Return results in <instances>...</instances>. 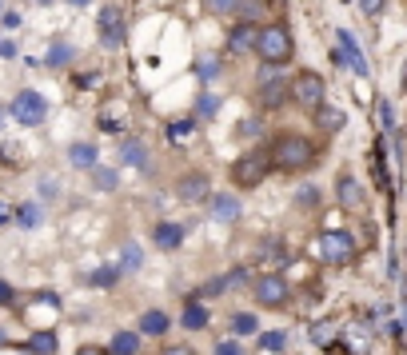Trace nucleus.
I'll return each mask as SVG.
<instances>
[{
	"label": "nucleus",
	"instance_id": "nucleus-1",
	"mask_svg": "<svg viewBox=\"0 0 407 355\" xmlns=\"http://www.w3.org/2000/svg\"><path fill=\"white\" fill-rule=\"evenodd\" d=\"M272 168H280V172H304V168H312V160H316V148H312V140L300 132H284L272 140Z\"/></svg>",
	"mask_w": 407,
	"mask_h": 355
},
{
	"label": "nucleus",
	"instance_id": "nucleus-2",
	"mask_svg": "<svg viewBox=\"0 0 407 355\" xmlns=\"http://www.w3.org/2000/svg\"><path fill=\"white\" fill-rule=\"evenodd\" d=\"M255 52H260V60L264 64H287L295 56V44H292V32L284 28V24H268V28H260V41H255Z\"/></svg>",
	"mask_w": 407,
	"mask_h": 355
},
{
	"label": "nucleus",
	"instance_id": "nucleus-3",
	"mask_svg": "<svg viewBox=\"0 0 407 355\" xmlns=\"http://www.w3.org/2000/svg\"><path fill=\"white\" fill-rule=\"evenodd\" d=\"M268 172H272V152L255 148V152H248V156H240V160H236L232 180H236V188H260Z\"/></svg>",
	"mask_w": 407,
	"mask_h": 355
},
{
	"label": "nucleus",
	"instance_id": "nucleus-4",
	"mask_svg": "<svg viewBox=\"0 0 407 355\" xmlns=\"http://www.w3.org/2000/svg\"><path fill=\"white\" fill-rule=\"evenodd\" d=\"M9 112H12V120H16V124L36 128V124H44V116H48V100H44L41 92L24 88V92H16V100L9 104Z\"/></svg>",
	"mask_w": 407,
	"mask_h": 355
},
{
	"label": "nucleus",
	"instance_id": "nucleus-5",
	"mask_svg": "<svg viewBox=\"0 0 407 355\" xmlns=\"http://www.w3.org/2000/svg\"><path fill=\"white\" fill-rule=\"evenodd\" d=\"M292 100L304 112H316L319 104H324V76H316V72H300V76L292 80Z\"/></svg>",
	"mask_w": 407,
	"mask_h": 355
},
{
	"label": "nucleus",
	"instance_id": "nucleus-6",
	"mask_svg": "<svg viewBox=\"0 0 407 355\" xmlns=\"http://www.w3.org/2000/svg\"><path fill=\"white\" fill-rule=\"evenodd\" d=\"M255 300L260 307H284L287 304V280L280 272H268L255 280Z\"/></svg>",
	"mask_w": 407,
	"mask_h": 355
},
{
	"label": "nucleus",
	"instance_id": "nucleus-7",
	"mask_svg": "<svg viewBox=\"0 0 407 355\" xmlns=\"http://www.w3.org/2000/svg\"><path fill=\"white\" fill-rule=\"evenodd\" d=\"M319 244H324V255L332 267H344L352 264V255H356V244H352V235L347 232H324L319 235Z\"/></svg>",
	"mask_w": 407,
	"mask_h": 355
},
{
	"label": "nucleus",
	"instance_id": "nucleus-8",
	"mask_svg": "<svg viewBox=\"0 0 407 355\" xmlns=\"http://www.w3.org/2000/svg\"><path fill=\"white\" fill-rule=\"evenodd\" d=\"M100 44L104 48H120L124 44V12L116 9V4H108V9H100Z\"/></svg>",
	"mask_w": 407,
	"mask_h": 355
},
{
	"label": "nucleus",
	"instance_id": "nucleus-9",
	"mask_svg": "<svg viewBox=\"0 0 407 355\" xmlns=\"http://www.w3.org/2000/svg\"><path fill=\"white\" fill-rule=\"evenodd\" d=\"M336 44H339V48H336V60L344 64V68H352L356 76H367V60L359 56V44H356V36L339 28V32H336Z\"/></svg>",
	"mask_w": 407,
	"mask_h": 355
},
{
	"label": "nucleus",
	"instance_id": "nucleus-10",
	"mask_svg": "<svg viewBox=\"0 0 407 355\" xmlns=\"http://www.w3.org/2000/svg\"><path fill=\"white\" fill-rule=\"evenodd\" d=\"M336 196H339V203H344V208H352V212H364V208H367L364 188L356 184V176H347V172H339V180H336Z\"/></svg>",
	"mask_w": 407,
	"mask_h": 355
},
{
	"label": "nucleus",
	"instance_id": "nucleus-11",
	"mask_svg": "<svg viewBox=\"0 0 407 355\" xmlns=\"http://www.w3.org/2000/svg\"><path fill=\"white\" fill-rule=\"evenodd\" d=\"M176 192H180L184 203H200L204 196H208V176H204V172H188L180 184H176Z\"/></svg>",
	"mask_w": 407,
	"mask_h": 355
},
{
	"label": "nucleus",
	"instance_id": "nucleus-12",
	"mask_svg": "<svg viewBox=\"0 0 407 355\" xmlns=\"http://www.w3.org/2000/svg\"><path fill=\"white\" fill-rule=\"evenodd\" d=\"M312 120H316L319 132L332 136V132H339V128L347 124V112H344V108H332V104H319V108L312 112Z\"/></svg>",
	"mask_w": 407,
	"mask_h": 355
},
{
	"label": "nucleus",
	"instance_id": "nucleus-13",
	"mask_svg": "<svg viewBox=\"0 0 407 355\" xmlns=\"http://www.w3.org/2000/svg\"><path fill=\"white\" fill-rule=\"evenodd\" d=\"M152 244L164 248V252H172V248L184 244V228H180V223H168V220L156 223V228H152Z\"/></svg>",
	"mask_w": 407,
	"mask_h": 355
},
{
	"label": "nucleus",
	"instance_id": "nucleus-14",
	"mask_svg": "<svg viewBox=\"0 0 407 355\" xmlns=\"http://www.w3.org/2000/svg\"><path fill=\"white\" fill-rule=\"evenodd\" d=\"M212 220H220V223L240 220V203H236V196H216L212 200Z\"/></svg>",
	"mask_w": 407,
	"mask_h": 355
},
{
	"label": "nucleus",
	"instance_id": "nucleus-15",
	"mask_svg": "<svg viewBox=\"0 0 407 355\" xmlns=\"http://www.w3.org/2000/svg\"><path fill=\"white\" fill-rule=\"evenodd\" d=\"M255 41H260V32H255L252 24H240V28H232V36H228V48L248 52V48H255Z\"/></svg>",
	"mask_w": 407,
	"mask_h": 355
},
{
	"label": "nucleus",
	"instance_id": "nucleus-16",
	"mask_svg": "<svg viewBox=\"0 0 407 355\" xmlns=\"http://www.w3.org/2000/svg\"><path fill=\"white\" fill-rule=\"evenodd\" d=\"M68 160H72V168H80V172L96 168V144H72V148H68Z\"/></svg>",
	"mask_w": 407,
	"mask_h": 355
},
{
	"label": "nucleus",
	"instance_id": "nucleus-17",
	"mask_svg": "<svg viewBox=\"0 0 407 355\" xmlns=\"http://www.w3.org/2000/svg\"><path fill=\"white\" fill-rule=\"evenodd\" d=\"M184 327H188V332H200V327H208V312H204L200 300H192V304L184 307Z\"/></svg>",
	"mask_w": 407,
	"mask_h": 355
},
{
	"label": "nucleus",
	"instance_id": "nucleus-18",
	"mask_svg": "<svg viewBox=\"0 0 407 355\" xmlns=\"http://www.w3.org/2000/svg\"><path fill=\"white\" fill-rule=\"evenodd\" d=\"M120 160H124V164H136V168H148V152H144V144H140V140H124Z\"/></svg>",
	"mask_w": 407,
	"mask_h": 355
},
{
	"label": "nucleus",
	"instance_id": "nucleus-19",
	"mask_svg": "<svg viewBox=\"0 0 407 355\" xmlns=\"http://www.w3.org/2000/svg\"><path fill=\"white\" fill-rule=\"evenodd\" d=\"M236 9H240V24H255L268 12V0H240Z\"/></svg>",
	"mask_w": 407,
	"mask_h": 355
},
{
	"label": "nucleus",
	"instance_id": "nucleus-20",
	"mask_svg": "<svg viewBox=\"0 0 407 355\" xmlns=\"http://www.w3.org/2000/svg\"><path fill=\"white\" fill-rule=\"evenodd\" d=\"M28 351L32 355H52V351H56V332H32Z\"/></svg>",
	"mask_w": 407,
	"mask_h": 355
},
{
	"label": "nucleus",
	"instance_id": "nucleus-21",
	"mask_svg": "<svg viewBox=\"0 0 407 355\" xmlns=\"http://www.w3.org/2000/svg\"><path fill=\"white\" fill-rule=\"evenodd\" d=\"M192 132H196L192 120H172V124H168V144H176V148H180V144L192 140Z\"/></svg>",
	"mask_w": 407,
	"mask_h": 355
},
{
	"label": "nucleus",
	"instance_id": "nucleus-22",
	"mask_svg": "<svg viewBox=\"0 0 407 355\" xmlns=\"http://www.w3.org/2000/svg\"><path fill=\"white\" fill-rule=\"evenodd\" d=\"M140 332L144 335H164V332H168V315H164V312H148L140 319Z\"/></svg>",
	"mask_w": 407,
	"mask_h": 355
},
{
	"label": "nucleus",
	"instance_id": "nucleus-23",
	"mask_svg": "<svg viewBox=\"0 0 407 355\" xmlns=\"http://www.w3.org/2000/svg\"><path fill=\"white\" fill-rule=\"evenodd\" d=\"M364 327H347L344 332V351H352V355H367V344H364Z\"/></svg>",
	"mask_w": 407,
	"mask_h": 355
},
{
	"label": "nucleus",
	"instance_id": "nucleus-24",
	"mask_svg": "<svg viewBox=\"0 0 407 355\" xmlns=\"http://www.w3.org/2000/svg\"><path fill=\"white\" fill-rule=\"evenodd\" d=\"M232 332L236 335H255L260 332V319H255L252 312H240V315H232Z\"/></svg>",
	"mask_w": 407,
	"mask_h": 355
},
{
	"label": "nucleus",
	"instance_id": "nucleus-25",
	"mask_svg": "<svg viewBox=\"0 0 407 355\" xmlns=\"http://www.w3.org/2000/svg\"><path fill=\"white\" fill-rule=\"evenodd\" d=\"M136 347H140V339H136L132 332H116L112 335V351L116 355H136Z\"/></svg>",
	"mask_w": 407,
	"mask_h": 355
},
{
	"label": "nucleus",
	"instance_id": "nucleus-26",
	"mask_svg": "<svg viewBox=\"0 0 407 355\" xmlns=\"http://www.w3.org/2000/svg\"><path fill=\"white\" fill-rule=\"evenodd\" d=\"M307 335H312V344H319V347H336V324H316Z\"/></svg>",
	"mask_w": 407,
	"mask_h": 355
},
{
	"label": "nucleus",
	"instance_id": "nucleus-27",
	"mask_svg": "<svg viewBox=\"0 0 407 355\" xmlns=\"http://www.w3.org/2000/svg\"><path fill=\"white\" fill-rule=\"evenodd\" d=\"M216 112H220V96H212V92H204L200 100H196V116H200V120H212Z\"/></svg>",
	"mask_w": 407,
	"mask_h": 355
},
{
	"label": "nucleus",
	"instance_id": "nucleus-28",
	"mask_svg": "<svg viewBox=\"0 0 407 355\" xmlns=\"http://www.w3.org/2000/svg\"><path fill=\"white\" fill-rule=\"evenodd\" d=\"M371 168H376V184L387 192V164H384V144L376 140V148H371Z\"/></svg>",
	"mask_w": 407,
	"mask_h": 355
},
{
	"label": "nucleus",
	"instance_id": "nucleus-29",
	"mask_svg": "<svg viewBox=\"0 0 407 355\" xmlns=\"http://www.w3.org/2000/svg\"><path fill=\"white\" fill-rule=\"evenodd\" d=\"M100 128H108V132L124 128V112H116V104H108V112H100Z\"/></svg>",
	"mask_w": 407,
	"mask_h": 355
},
{
	"label": "nucleus",
	"instance_id": "nucleus-30",
	"mask_svg": "<svg viewBox=\"0 0 407 355\" xmlns=\"http://www.w3.org/2000/svg\"><path fill=\"white\" fill-rule=\"evenodd\" d=\"M260 347H264V351H284L287 335L284 332H264V335H260Z\"/></svg>",
	"mask_w": 407,
	"mask_h": 355
},
{
	"label": "nucleus",
	"instance_id": "nucleus-31",
	"mask_svg": "<svg viewBox=\"0 0 407 355\" xmlns=\"http://www.w3.org/2000/svg\"><path fill=\"white\" fill-rule=\"evenodd\" d=\"M196 72H200V80H216V76H220V60H216V56H204V60L196 64Z\"/></svg>",
	"mask_w": 407,
	"mask_h": 355
},
{
	"label": "nucleus",
	"instance_id": "nucleus-32",
	"mask_svg": "<svg viewBox=\"0 0 407 355\" xmlns=\"http://www.w3.org/2000/svg\"><path fill=\"white\" fill-rule=\"evenodd\" d=\"M72 60V48L68 44H52V52H48V64L52 68H60V64H68Z\"/></svg>",
	"mask_w": 407,
	"mask_h": 355
},
{
	"label": "nucleus",
	"instance_id": "nucleus-33",
	"mask_svg": "<svg viewBox=\"0 0 407 355\" xmlns=\"http://www.w3.org/2000/svg\"><path fill=\"white\" fill-rule=\"evenodd\" d=\"M16 220H21L24 228H36V223H41V208H36V203H24L21 212H16Z\"/></svg>",
	"mask_w": 407,
	"mask_h": 355
},
{
	"label": "nucleus",
	"instance_id": "nucleus-34",
	"mask_svg": "<svg viewBox=\"0 0 407 355\" xmlns=\"http://www.w3.org/2000/svg\"><path fill=\"white\" fill-rule=\"evenodd\" d=\"M140 260H144L140 248H136V244H124V272H136V267H140Z\"/></svg>",
	"mask_w": 407,
	"mask_h": 355
},
{
	"label": "nucleus",
	"instance_id": "nucleus-35",
	"mask_svg": "<svg viewBox=\"0 0 407 355\" xmlns=\"http://www.w3.org/2000/svg\"><path fill=\"white\" fill-rule=\"evenodd\" d=\"M359 12H364L367 21H376L379 12H384V0H359Z\"/></svg>",
	"mask_w": 407,
	"mask_h": 355
},
{
	"label": "nucleus",
	"instance_id": "nucleus-36",
	"mask_svg": "<svg viewBox=\"0 0 407 355\" xmlns=\"http://www.w3.org/2000/svg\"><path fill=\"white\" fill-rule=\"evenodd\" d=\"M236 4H240V0H204V9L216 12V16H220V12H232Z\"/></svg>",
	"mask_w": 407,
	"mask_h": 355
},
{
	"label": "nucleus",
	"instance_id": "nucleus-37",
	"mask_svg": "<svg viewBox=\"0 0 407 355\" xmlns=\"http://www.w3.org/2000/svg\"><path fill=\"white\" fill-rule=\"evenodd\" d=\"M216 355H244V347L236 344V339H220V344H216Z\"/></svg>",
	"mask_w": 407,
	"mask_h": 355
},
{
	"label": "nucleus",
	"instance_id": "nucleus-38",
	"mask_svg": "<svg viewBox=\"0 0 407 355\" xmlns=\"http://www.w3.org/2000/svg\"><path fill=\"white\" fill-rule=\"evenodd\" d=\"M116 275H120V267H104V272H96L92 275V284H100V287H108L116 280Z\"/></svg>",
	"mask_w": 407,
	"mask_h": 355
},
{
	"label": "nucleus",
	"instance_id": "nucleus-39",
	"mask_svg": "<svg viewBox=\"0 0 407 355\" xmlns=\"http://www.w3.org/2000/svg\"><path fill=\"white\" fill-rule=\"evenodd\" d=\"M295 200H300V208H316V203H319V192H316V188H304Z\"/></svg>",
	"mask_w": 407,
	"mask_h": 355
},
{
	"label": "nucleus",
	"instance_id": "nucleus-40",
	"mask_svg": "<svg viewBox=\"0 0 407 355\" xmlns=\"http://www.w3.org/2000/svg\"><path fill=\"white\" fill-rule=\"evenodd\" d=\"M96 188H116V176L108 168H96Z\"/></svg>",
	"mask_w": 407,
	"mask_h": 355
},
{
	"label": "nucleus",
	"instance_id": "nucleus-41",
	"mask_svg": "<svg viewBox=\"0 0 407 355\" xmlns=\"http://www.w3.org/2000/svg\"><path fill=\"white\" fill-rule=\"evenodd\" d=\"M160 355H196V351H192L188 344H172V347H164Z\"/></svg>",
	"mask_w": 407,
	"mask_h": 355
},
{
	"label": "nucleus",
	"instance_id": "nucleus-42",
	"mask_svg": "<svg viewBox=\"0 0 407 355\" xmlns=\"http://www.w3.org/2000/svg\"><path fill=\"white\" fill-rule=\"evenodd\" d=\"M9 300H12V287L4 284V280H0V304H9Z\"/></svg>",
	"mask_w": 407,
	"mask_h": 355
},
{
	"label": "nucleus",
	"instance_id": "nucleus-43",
	"mask_svg": "<svg viewBox=\"0 0 407 355\" xmlns=\"http://www.w3.org/2000/svg\"><path fill=\"white\" fill-rule=\"evenodd\" d=\"M76 355H104V351H100V347H80Z\"/></svg>",
	"mask_w": 407,
	"mask_h": 355
},
{
	"label": "nucleus",
	"instance_id": "nucleus-44",
	"mask_svg": "<svg viewBox=\"0 0 407 355\" xmlns=\"http://www.w3.org/2000/svg\"><path fill=\"white\" fill-rule=\"evenodd\" d=\"M4 220H9V203L0 200V223H4Z\"/></svg>",
	"mask_w": 407,
	"mask_h": 355
},
{
	"label": "nucleus",
	"instance_id": "nucleus-45",
	"mask_svg": "<svg viewBox=\"0 0 407 355\" xmlns=\"http://www.w3.org/2000/svg\"><path fill=\"white\" fill-rule=\"evenodd\" d=\"M72 4H76V9H84V4H88V0H72Z\"/></svg>",
	"mask_w": 407,
	"mask_h": 355
},
{
	"label": "nucleus",
	"instance_id": "nucleus-46",
	"mask_svg": "<svg viewBox=\"0 0 407 355\" xmlns=\"http://www.w3.org/2000/svg\"><path fill=\"white\" fill-rule=\"evenodd\" d=\"M403 304H407V292H403Z\"/></svg>",
	"mask_w": 407,
	"mask_h": 355
},
{
	"label": "nucleus",
	"instance_id": "nucleus-47",
	"mask_svg": "<svg viewBox=\"0 0 407 355\" xmlns=\"http://www.w3.org/2000/svg\"><path fill=\"white\" fill-rule=\"evenodd\" d=\"M0 116H4V112H0Z\"/></svg>",
	"mask_w": 407,
	"mask_h": 355
}]
</instances>
